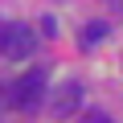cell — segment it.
Listing matches in <instances>:
<instances>
[{
	"instance_id": "cell-7",
	"label": "cell",
	"mask_w": 123,
	"mask_h": 123,
	"mask_svg": "<svg viewBox=\"0 0 123 123\" xmlns=\"http://www.w3.org/2000/svg\"><path fill=\"white\" fill-rule=\"evenodd\" d=\"M0 33H4V25H0Z\"/></svg>"
},
{
	"instance_id": "cell-5",
	"label": "cell",
	"mask_w": 123,
	"mask_h": 123,
	"mask_svg": "<svg viewBox=\"0 0 123 123\" xmlns=\"http://www.w3.org/2000/svg\"><path fill=\"white\" fill-rule=\"evenodd\" d=\"M41 33H49V37H53V33H57V21H53V17H45V21H41Z\"/></svg>"
},
{
	"instance_id": "cell-2",
	"label": "cell",
	"mask_w": 123,
	"mask_h": 123,
	"mask_svg": "<svg viewBox=\"0 0 123 123\" xmlns=\"http://www.w3.org/2000/svg\"><path fill=\"white\" fill-rule=\"evenodd\" d=\"M45 94H49V90H45ZM78 107H82V82H78V78H66V82L49 94V115H53V119H70Z\"/></svg>"
},
{
	"instance_id": "cell-4",
	"label": "cell",
	"mask_w": 123,
	"mask_h": 123,
	"mask_svg": "<svg viewBox=\"0 0 123 123\" xmlns=\"http://www.w3.org/2000/svg\"><path fill=\"white\" fill-rule=\"evenodd\" d=\"M107 33H111V25H107V21H90V25L82 29V37H78V45H82V49H90V45H98V41H103Z\"/></svg>"
},
{
	"instance_id": "cell-1",
	"label": "cell",
	"mask_w": 123,
	"mask_h": 123,
	"mask_svg": "<svg viewBox=\"0 0 123 123\" xmlns=\"http://www.w3.org/2000/svg\"><path fill=\"white\" fill-rule=\"evenodd\" d=\"M37 49V37H33V29L29 25H4V33H0V57H8V62H21V57H29Z\"/></svg>"
},
{
	"instance_id": "cell-6",
	"label": "cell",
	"mask_w": 123,
	"mask_h": 123,
	"mask_svg": "<svg viewBox=\"0 0 123 123\" xmlns=\"http://www.w3.org/2000/svg\"><path fill=\"white\" fill-rule=\"evenodd\" d=\"M86 123H111L107 115H86Z\"/></svg>"
},
{
	"instance_id": "cell-3",
	"label": "cell",
	"mask_w": 123,
	"mask_h": 123,
	"mask_svg": "<svg viewBox=\"0 0 123 123\" xmlns=\"http://www.w3.org/2000/svg\"><path fill=\"white\" fill-rule=\"evenodd\" d=\"M12 103H17L21 111H37V107L45 103V74H41V70H29V74L12 86Z\"/></svg>"
}]
</instances>
